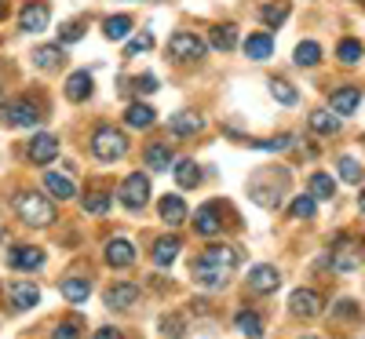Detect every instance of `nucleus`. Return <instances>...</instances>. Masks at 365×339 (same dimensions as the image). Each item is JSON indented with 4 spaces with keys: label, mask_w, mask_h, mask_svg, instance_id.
<instances>
[{
    "label": "nucleus",
    "mask_w": 365,
    "mask_h": 339,
    "mask_svg": "<svg viewBox=\"0 0 365 339\" xmlns=\"http://www.w3.org/2000/svg\"><path fill=\"white\" fill-rule=\"evenodd\" d=\"M8 19V0H0V22Z\"/></svg>",
    "instance_id": "51"
},
{
    "label": "nucleus",
    "mask_w": 365,
    "mask_h": 339,
    "mask_svg": "<svg viewBox=\"0 0 365 339\" xmlns=\"http://www.w3.org/2000/svg\"><path fill=\"white\" fill-rule=\"evenodd\" d=\"M259 19L270 26V29H282L289 22V4H263L259 8Z\"/></svg>",
    "instance_id": "38"
},
{
    "label": "nucleus",
    "mask_w": 365,
    "mask_h": 339,
    "mask_svg": "<svg viewBox=\"0 0 365 339\" xmlns=\"http://www.w3.org/2000/svg\"><path fill=\"white\" fill-rule=\"evenodd\" d=\"M307 190H311L314 201H329V197H336V182H332V175H325V172H314Z\"/></svg>",
    "instance_id": "33"
},
{
    "label": "nucleus",
    "mask_w": 365,
    "mask_h": 339,
    "mask_svg": "<svg viewBox=\"0 0 365 339\" xmlns=\"http://www.w3.org/2000/svg\"><path fill=\"white\" fill-rule=\"evenodd\" d=\"M212 48H216V51H234L237 48V26L223 22V26L212 29Z\"/></svg>",
    "instance_id": "32"
},
{
    "label": "nucleus",
    "mask_w": 365,
    "mask_h": 339,
    "mask_svg": "<svg viewBox=\"0 0 365 339\" xmlns=\"http://www.w3.org/2000/svg\"><path fill=\"white\" fill-rule=\"evenodd\" d=\"M125 120H128L132 128L146 132V128H154V120H158V113H154V106H146V103H132V106L125 110Z\"/></svg>",
    "instance_id": "24"
},
{
    "label": "nucleus",
    "mask_w": 365,
    "mask_h": 339,
    "mask_svg": "<svg viewBox=\"0 0 365 339\" xmlns=\"http://www.w3.org/2000/svg\"><path fill=\"white\" fill-rule=\"evenodd\" d=\"M84 212H88V215H106V212H110V194H106V190L88 194V197H84Z\"/></svg>",
    "instance_id": "41"
},
{
    "label": "nucleus",
    "mask_w": 365,
    "mask_h": 339,
    "mask_svg": "<svg viewBox=\"0 0 365 339\" xmlns=\"http://www.w3.org/2000/svg\"><path fill=\"white\" fill-rule=\"evenodd\" d=\"M278 285H282V273L274 270L270 263H259V266L249 270V292H256V296H270V292H278Z\"/></svg>",
    "instance_id": "10"
},
{
    "label": "nucleus",
    "mask_w": 365,
    "mask_h": 339,
    "mask_svg": "<svg viewBox=\"0 0 365 339\" xmlns=\"http://www.w3.org/2000/svg\"><path fill=\"white\" fill-rule=\"evenodd\" d=\"M201 256H205V259H208L212 266L227 270V273H230V270H234V266L241 263V252L234 249V244H223V241H220V244H208V249H205Z\"/></svg>",
    "instance_id": "16"
},
{
    "label": "nucleus",
    "mask_w": 365,
    "mask_h": 339,
    "mask_svg": "<svg viewBox=\"0 0 365 339\" xmlns=\"http://www.w3.org/2000/svg\"><path fill=\"white\" fill-rule=\"evenodd\" d=\"M289 311L296 318H318L322 314V296L314 288H296L292 299H289Z\"/></svg>",
    "instance_id": "12"
},
{
    "label": "nucleus",
    "mask_w": 365,
    "mask_h": 339,
    "mask_svg": "<svg viewBox=\"0 0 365 339\" xmlns=\"http://www.w3.org/2000/svg\"><path fill=\"white\" fill-rule=\"evenodd\" d=\"M44 190L55 201H73L77 197V182H70L66 175H58V172H44Z\"/></svg>",
    "instance_id": "22"
},
{
    "label": "nucleus",
    "mask_w": 365,
    "mask_h": 339,
    "mask_svg": "<svg viewBox=\"0 0 365 339\" xmlns=\"http://www.w3.org/2000/svg\"><path fill=\"white\" fill-rule=\"evenodd\" d=\"M34 66H41V70H58L63 66V48L58 44H41V48H34Z\"/></svg>",
    "instance_id": "29"
},
{
    "label": "nucleus",
    "mask_w": 365,
    "mask_h": 339,
    "mask_svg": "<svg viewBox=\"0 0 365 339\" xmlns=\"http://www.w3.org/2000/svg\"><path fill=\"white\" fill-rule=\"evenodd\" d=\"M8 299H11L15 311H34L37 299H41V288L29 285V281H15V285L8 288Z\"/></svg>",
    "instance_id": "21"
},
{
    "label": "nucleus",
    "mask_w": 365,
    "mask_h": 339,
    "mask_svg": "<svg viewBox=\"0 0 365 339\" xmlns=\"http://www.w3.org/2000/svg\"><path fill=\"white\" fill-rule=\"evenodd\" d=\"M128 33H132V19L128 15H113V19L103 22V37H110V41H120Z\"/></svg>",
    "instance_id": "37"
},
{
    "label": "nucleus",
    "mask_w": 365,
    "mask_h": 339,
    "mask_svg": "<svg viewBox=\"0 0 365 339\" xmlns=\"http://www.w3.org/2000/svg\"><path fill=\"white\" fill-rule=\"evenodd\" d=\"M161 219L168 223V226H179V223H187V204H182V197H175V194H168V197H161Z\"/></svg>",
    "instance_id": "26"
},
{
    "label": "nucleus",
    "mask_w": 365,
    "mask_h": 339,
    "mask_svg": "<svg viewBox=\"0 0 365 339\" xmlns=\"http://www.w3.org/2000/svg\"><path fill=\"white\" fill-rule=\"evenodd\" d=\"M150 48H154V37H150V33H139L135 41H128V44H125V55H128V58H135V55H143V51H150Z\"/></svg>",
    "instance_id": "44"
},
{
    "label": "nucleus",
    "mask_w": 365,
    "mask_h": 339,
    "mask_svg": "<svg viewBox=\"0 0 365 339\" xmlns=\"http://www.w3.org/2000/svg\"><path fill=\"white\" fill-rule=\"evenodd\" d=\"M26 157L34 161V165H51L58 157V139L51 132L34 135V139H29V146H26Z\"/></svg>",
    "instance_id": "9"
},
{
    "label": "nucleus",
    "mask_w": 365,
    "mask_h": 339,
    "mask_svg": "<svg viewBox=\"0 0 365 339\" xmlns=\"http://www.w3.org/2000/svg\"><path fill=\"white\" fill-rule=\"evenodd\" d=\"M289 194V172L285 168H263L249 179V197L259 208H278Z\"/></svg>",
    "instance_id": "1"
},
{
    "label": "nucleus",
    "mask_w": 365,
    "mask_h": 339,
    "mask_svg": "<svg viewBox=\"0 0 365 339\" xmlns=\"http://www.w3.org/2000/svg\"><path fill=\"white\" fill-rule=\"evenodd\" d=\"M252 146H256V150H278V153H282V150L292 146V139H289V135H278V139H252Z\"/></svg>",
    "instance_id": "45"
},
{
    "label": "nucleus",
    "mask_w": 365,
    "mask_h": 339,
    "mask_svg": "<svg viewBox=\"0 0 365 339\" xmlns=\"http://www.w3.org/2000/svg\"><path fill=\"white\" fill-rule=\"evenodd\" d=\"M135 303H139V288H135L132 281H120V285L106 288V306H110V311H117V314L132 311Z\"/></svg>",
    "instance_id": "13"
},
{
    "label": "nucleus",
    "mask_w": 365,
    "mask_h": 339,
    "mask_svg": "<svg viewBox=\"0 0 365 339\" xmlns=\"http://www.w3.org/2000/svg\"><path fill=\"white\" fill-rule=\"evenodd\" d=\"M84 37V22L77 19V22H66L63 29H58V41H63V44H77Z\"/></svg>",
    "instance_id": "43"
},
{
    "label": "nucleus",
    "mask_w": 365,
    "mask_h": 339,
    "mask_svg": "<svg viewBox=\"0 0 365 339\" xmlns=\"http://www.w3.org/2000/svg\"><path fill=\"white\" fill-rule=\"evenodd\" d=\"M106 263H110L113 270L132 266V263H135V244H132L128 237H113V241H106Z\"/></svg>",
    "instance_id": "14"
},
{
    "label": "nucleus",
    "mask_w": 365,
    "mask_h": 339,
    "mask_svg": "<svg viewBox=\"0 0 365 339\" xmlns=\"http://www.w3.org/2000/svg\"><path fill=\"white\" fill-rule=\"evenodd\" d=\"M234 328L245 335V339H263V318H259L256 311H241V314L234 318Z\"/></svg>",
    "instance_id": "30"
},
{
    "label": "nucleus",
    "mask_w": 365,
    "mask_h": 339,
    "mask_svg": "<svg viewBox=\"0 0 365 339\" xmlns=\"http://www.w3.org/2000/svg\"><path fill=\"white\" fill-rule=\"evenodd\" d=\"M91 153H96L103 165H117L128 153V135L113 125H99L91 132Z\"/></svg>",
    "instance_id": "4"
},
{
    "label": "nucleus",
    "mask_w": 365,
    "mask_h": 339,
    "mask_svg": "<svg viewBox=\"0 0 365 339\" xmlns=\"http://www.w3.org/2000/svg\"><path fill=\"white\" fill-rule=\"evenodd\" d=\"M354 314H358V306L351 299H336V303H332V318H354Z\"/></svg>",
    "instance_id": "48"
},
{
    "label": "nucleus",
    "mask_w": 365,
    "mask_h": 339,
    "mask_svg": "<svg viewBox=\"0 0 365 339\" xmlns=\"http://www.w3.org/2000/svg\"><path fill=\"white\" fill-rule=\"evenodd\" d=\"M172 172H175V182H179L182 190L201 187V168H197L194 161H175V165H172Z\"/></svg>",
    "instance_id": "31"
},
{
    "label": "nucleus",
    "mask_w": 365,
    "mask_h": 339,
    "mask_svg": "<svg viewBox=\"0 0 365 339\" xmlns=\"http://www.w3.org/2000/svg\"><path fill=\"white\" fill-rule=\"evenodd\" d=\"M175 256H179V237H172V234H165V237H158L154 241V263L165 270V266H172L175 263Z\"/></svg>",
    "instance_id": "27"
},
{
    "label": "nucleus",
    "mask_w": 365,
    "mask_h": 339,
    "mask_svg": "<svg viewBox=\"0 0 365 339\" xmlns=\"http://www.w3.org/2000/svg\"><path fill=\"white\" fill-rule=\"evenodd\" d=\"M311 132H318V135H336L344 125H340V113H332V110H314L311 117Z\"/></svg>",
    "instance_id": "23"
},
{
    "label": "nucleus",
    "mask_w": 365,
    "mask_h": 339,
    "mask_svg": "<svg viewBox=\"0 0 365 339\" xmlns=\"http://www.w3.org/2000/svg\"><path fill=\"white\" fill-rule=\"evenodd\" d=\"M117 201L125 204L128 212H139L150 204V179L143 172H132L125 182H120V190H117Z\"/></svg>",
    "instance_id": "5"
},
{
    "label": "nucleus",
    "mask_w": 365,
    "mask_h": 339,
    "mask_svg": "<svg viewBox=\"0 0 365 339\" xmlns=\"http://www.w3.org/2000/svg\"><path fill=\"white\" fill-rule=\"evenodd\" d=\"M161 328H165L168 339H179L182 335V318L179 314H168V318H161Z\"/></svg>",
    "instance_id": "46"
},
{
    "label": "nucleus",
    "mask_w": 365,
    "mask_h": 339,
    "mask_svg": "<svg viewBox=\"0 0 365 339\" xmlns=\"http://www.w3.org/2000/svg\"><path fill=\"white\" fill-rule=\"evenodd\" d=\"M11 270H41L44 266V252L41 249H29V244H19V249L8 252Z\"/></svg>",
    "instance_id": "20"
},
{
    "label": "nucleus",
    "mask_w": 365,
    "mask_h": 339,
    "mask_svg": "<svg viewBox=\"0 0 365 339\" xmlns=\"http://www.w3.org/2000/svg\"><path fill=\"white\" fill-rule=\"evenodd\" d=\"M241 48H245V55H249V58L263 63V58H270V55H274V37H267V33H249Z\"/></svg>",
    "instance_id": "25"
},
{
    "label": "nucleus",
    "mask_w": 365,
    "mask_h": 339,
    "mask_svg": "<svg viewBox=\"0 0 365 339\" xmlns=\"http://www.w3.org/2000/svg\"><path fill=\"white\" fill-rule=\"evenodd\" d=\"M336 58H340V63H347V66H354L358 58H361V44H358L354 37H347V41L336 48Z\"/></svg>",
    "instance_id": "42"
},
{
    "label": "nucleus",
    "mask_w": 365,
    "mask_h": 339,
    "mask_svg": "<svg viewBox=\"0 0 365 339\" xmlns=\"http://www.w3.org/2000/svg\"><path fill=\"white\" fill-rule=\"evenodd\" d=\"M267 88H270L274 103H282V106H296V103H299V91H296V88H292L289 80H282V77H274V80H270Z\"/></svg>",
    "instance_id": "35"
},
{
    "label": "nucleus",
    "mask_w": 365,
    "mask_h": 339,
    "mask_svg": "<svg viewBox=\"0 0 365 339\" xmlns=\"http://www.w3.org/2000/svg\"><path fill=\"white\" fill-rule=\"evenodd\" d=\"M172 165H175V157H172L168 146H161V142H150L146 146V168L150 172H168Z\"/></svg>",
    "instance_id": "28"
},
{
    "label": "nucleus",
    "mask_w": 365,
    "mask_h": 339,
    "mask_svg": "<svg viewBox=\"0 0 365 339\" xmlns=\"http://www.w3.org/2000/svg\"><path fill=\"white\" fill-rule=\"evenodd\" d=\"M194 230L201 234V237H216L220 234V204H201L197 212H194Z\"/></svg>",
    "instance_id": "17"
},
{
    "label": "nucleus",
    "mask_w": 365,
    "mask_h": 339,
    "mask_svg": "<svg viewBox=\"0 0 365 339\" xmlns=\"http://www.w3.org/2000/svg\"><path fill=\"white\" fill-rule=\"evenodd\" d=\"M168 51H172V58H179V63H201L208 44H205V37L179 29V33H172V41H168Z\"/></svg>",
    "instance_id": "7"
},
{
    "label": "nucleus",
    "mask_w": 365,
    "mask_h": 339,
    "mask_svg": "<svg viewBox=\"0 0 365 339\" xmlns=\"http://www.w3.org/2000/svg\"><path fill=\"white\" fill-rule=\"evenodd\" d=\"M135 88H143V91H154V88H158V80L146 73V77H139V80H135Z\"/></svg>",
    "instance_id": "50"
},
{
    "label": "nucleus",
    "mask_w": 365,
    "mask_h": 339,
    "mask_svg": "<svg viewBox=\"0 0 365 339\" xmlns=\"http://www.w3.org/2000/svg\"><path fill=\"white\" fill-rule=\"evenodd\" d=\"M336 172H340V179H344V182H361V179H365L361 165L351 157V153H344V157L336 161Z\"/></svg>",
    "instance_id": "39"
},
{
    "label": "nucleus",
    "mask_w": 365,
    "mask_h": 339,
    "mask_svg": "<svg viewBox=\"0 0 365 339\" xmlns=\"http://www.w3.org/2000/svg\"><path fill=\"white\" fill-rule=\"evenodd\" d=\"M51 339H81V325H73V321H63L55 332H51Z\"/></svg>",
    "instance_id": "47"
},
{
    "label": "nucleus",
    "mask_w": 365,
    "mask_h": 339,
    "mask_svg": "<svg viewBox=\"0 0 365 339\" xmlns=\"http://www.w3.org/2000/svg\"><path fill=\"white\" fill-rule=\"evenodd\" d=\"M4 125L8 128H34V125H41V106L29 95H19L15 103H4Z\"/></svg>",
    "instance_id": "6"
},
{
    "label": "nucleus",
    "mask_w": 365,
    "mask_h": 339,
    "mask_svg": "<svg viewBox=\"0 0 365 339\" xmlns=\"http://www.w3.org/2000/svg\"><path fill=\"white\" fill-rule=\"evenodd\" d=\"M292 58H296V66H318L322 63V48L314 41H299L296 51H292Z\"/></svg>",
    "instance_id": "36"
},
{
    "label": "nucleus",
    "mask_w": 365,
    "mask_h": 339,
    "mask_svg": "<svg viewBox=\"0 0 365 339\" xmlns=\"http://www.w3.org/2000/svg\"><path fill=\"white\" fill-rule=\"evenodd\" d=\"M201 128H205V117L194 113V110H179V113H172V120H168V132H172L175 139H190V135H197Z\"/></svg>",
    "instance_id": "11"
},
{
    "label": "nucleus",
    "mask_w": 365,
    "mask_h": 339,
    "mask_svg": "<svg viewBox=\"0 0 365 339\" xmlns=\"http://www.w3.org/2000/svg\"><path fill=\"white\" fill-rule=\"evenodd\" d=\"M325 266L336 270V273H354L365 266V241L351 237V234H340L332 237L329 244V256H325Z\"/></svg>",
    "instance_id": "2"
},
{
    "label": "nucleus",
    "mask_w": 365,
    "mask_h": 339,
    "mask_svg": "<svg viewBox=\"0 0 365 339\" xmlns=\"http://www.w3.org/2000/svg\"><path fill=\"white\" fill-rule=\"evenodd\" d=\"M91 339H125V335H120V328H113V325H103V328H96Z\"/></svg>",
    "instance_id": "49"
},
{
    "label": "nucleus",
    "mask_w": 365,
    "mask_h": 339,
    "mask_svg": "<svg viewBox=\"0 0 365 339\" xmlns=\"http://www.w3.org/2000/svg\"><path fill=\"white\" fill-rule=\"evenodd\" d=\"M227 277H230L227 270L212 266L205 256H197V259H194V281H197L201 288H223V285H227Z\"/></svg>",
    "instance_id": "15"
},
{
    "label": "nucleus",
    "mask_w": 365,
    "mask_h": 339,
    "mask_svg": "<svg viewBox=\"0 0 365 339\" xmlns=\"http://www.w3.org/2000/svg\"><path fill=\"white\" fill-rule=\"evenodd\" d=\"M358 103H361V91H358V88H336V91L329 95V110L340 113V117H351V113L358 110Z\"/></svg>",
    "instance_id": "18"
},
{
    "label": "nucleus",
    "mask_w": 365,
    "mask_h": 339,
    "mask_svg": "<svg viewBox=\"0 0 365 339\" xmlns=\"http://www.w3.org/2000/svg\"><path fill=\"white\" fill-rule=\"evenodd\" d=\"M58 292H63V299H70V303H88L91 285L84 281V277H66V281L58 285Z\"/></svg>",
    "instance_id": "34"
},
{
    "label": "nucleus",
    "mask_w": 365,
    "mask_h": 339,
    "mask_svg": "<svg viewBox=\"0 0 365 339\" xmlns=\"http://www.w3.org/2000/svg\"><path fill=\"white\" fill-rule=\"evenodd\" d=\"M15 215L29 230H41V226H51L55 223V204L44 194H37V190H22L15 197Z\"/></svg>",
    "instance_id": "3"
},
{
    "label": "nucleus",
    "mask_w": 365,
    "mask_h": 339,
    "mask_svg": "<svg viewBox=\"0 0 365 339\" xmlns=\"http://www.w3.org/2000/svg\"><path fill=\"white\" fill-rule=\"evenodd\" d=\"M299 339H318V335H299Z\"/></svg>",
    "instance_id": "54"
},
{
    "label": "nucleus",
    "mask_w": 365,
    "mask_h": 339,
    "mask_svg": "<svg viewBox=\"0 0 365 339\" xmlns=\"http://www.w3.org/2000/svg\"><path fill=\"white\" fill-rule=\"evenodd\" d=\"M358 208H361V212H365V190H361V194H358Z\"/></svg>",
    "instance_id": "52"
},
{
    "label": "nucleus",
    "mask_w": 365,
    "mask_h": 339,
    "mask_svg": "<svg viewBox=\"0 0 365 339\" xmlns=\"http://www.w3.org/2000/svg\"><path fill=\"white\" fill-rule=\"evenodd\" d=\"M314 208H318V201H314L311 194H303V197H296V201H292L289 215H292V219H314Z\"/></svg>",
    "instance_id": "40"
},
{
    "label": "nucleus",
    "mask_w": 365,
    "mask_h": 339,
    "mask_svg": "<svg viewBox=\"0 0 365 339\" xmlns=\"http://www.w3.org/2000/svg\"><path fill=\"white\" fill-rule=\"evenodd\" d=\"M91 91H96V84H91V73L88 70H77L66 77V99L70 103H88Z\"/></svg>",
    "instance_id": "19"
},
{
    "label": "nucleus",
    "mask_w": 365,
    "mask_h": 339,
    "mask_svg": "<svg viewBox=\"0 0 365 339\" xmlns=\"http://www.w3.org/2000/svg\"><path fill=\"white\" fill-rule=\"evenodd\" d=\"M51 22V8L44 4V0H29V4L19 11V29H26V33H44Z\"/></svg>",
    "instance_id": "8"
},
{
    "label": "nucleus",
    "mask_w": 365,
    "mask_h": 339,
    "mask_svg": "<svg viewBox=\"0 0 365 339\" xmlns=\"http://www.w3.org/2000/svg\"><path fill=\"white\" fill-rule=\"evenodd\" d=\"M0 120H4V103H0Z\"/></svg>",
    "instance_id": "53"
}]
</instances>
